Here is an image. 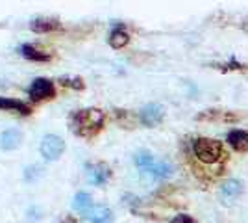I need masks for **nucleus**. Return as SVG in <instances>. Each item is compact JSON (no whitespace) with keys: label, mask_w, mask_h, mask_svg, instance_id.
Here are the masks:
<instances>
[{"label":"nucleus","mask_w":248,"mask_h":223,"mask_svg":"<svg viewBox=\"0 0 248 223\" xmlns=\"http://www.w3.org/2000/svg\"><path fill=\"white\" fill-rule=\"evenodd\" d=\"M106 121V114L98 108H85V110H78L71 116V130L76 136L82 138H93L94 134L104 127Z\"/></svg>","instance_id":"obj_1"},{"label":"nucleus","mask_w":248,"mask_h":223,"mask_svg":"<svg viewBox=\"0 0 248 223\" xmlns=\"http://www.w3.org/2000/svg\"><path fill=\"white\" fill-rule=\"evenodd\" d=\"M193 153L202 164H218L224 160L226 153L222 143L211 138H197L193 141Z\"/></svg>","instance_id":"obj_2"},{"label":"nucleus","mask_w":248,"mask_h":223,"mask_svg":"<svg viewBox=\"0 0 248 223\" xmlns=\"http://www.w3.org/2000/svg\"><path fill=\"white\" fill-rule=\"evenodd\" d=\"M39 153L45 160L48 162H56L60 160L63 153H65V141L56 134H46L41 139V145H39Z\"/></svg>","instance_id":"obj_3"},{"label":"nucleus","mask_w":248,"mask_h":223,"mask_svg":"<svg viewBox=\"0 0 248 223\" xmlns=\"http://www.w3.org/2000/svg\"><path fill=\"white\" fill-rule=\"evenodd\" d=\"M28 97H30L31 101H35V103H39V101H46V99H54L56 97V86L52 80L48 78H35L33 82L30 84L28 87Z\"/></svg>","instance_id":"obj_4"},{"label":"nucleus","mask_w":248,"mask_h":223,"mask_svg":"<svg viewBox=\"0 0 248 223\" xmlns=\"http://www.w3.org/2000/svg\"><path fill=\"white\" fill-rule=\"evenodd\" d=\"M163 117H165V108L161 106V104H157V103H150V104L143 106L141 114H139V119H141V123L145 127L159 125L163 121Z\"/></svg>","instance_id":"obj_5"},{"label":"nucleus","mask_w":248,"mask_h":223,"mask_svg":"<svg viewBox=\"0 0 248 223\" xmlns=\"http://www.w3.org/2000/svg\"><path fill=\"white\" fill-rule=\"evenodd\" d=\"M111 177V168L108 164H94V166H89L87 168V181L94 184V186H102L109 181Z\"/></svg>","instance_id":"obj_6"},{"label":"nucleus","mask_w":248,"mask_h":223,"mask_svg":"<svg viewBox=\"0 0 248 223\" xmlns=\"http://www.w3.org/2000/svg\"><path fill=\"white\" fill-rule=\"evenodd\" d=\"M22 143V132L17 128H8L0 134V149L4 151H15L17 147H21Z\"/></svg>","instance_id":"obj_7"},{"label":"nucleus","mask_w":248,"mask_h":223,"mask_svg":"<svg viewBox=\"0 0 248 223\" xmlns=\"http://www.w3.org/2000/svg\"><path fill=\"white\" fill-rule=\"evenodd\" d=\"M62 28V22L58 19H48V17H39L30 22V30L35 34H46V32H56Z\"/></svg>","instance_id":"obj_8"},{"label":"nucleus","mask_w":248,"mask_h":223,"mask_svg":"<svg viewBox=\"0 0 248 223\" xmlns=\"http://www.w3.org/2000/svg\"><path fill=\"white\" fill-rule=\"evenodd\" d=\"M19 54H21L22 58H26V60H30V62H48L52 56L50 52H45L41 49H37V47H33L30 43H24L19 47Z\"/></svg>","instance_id":"obj_9"},{"label":"nucleus","mask_w":248,"mask_h":223,"mask_svg":"<svg viewBox=\"0 0 248 223\" xmlns=\"http://www.w3.org/2000/svg\"><path fill=\"white\" fill-rule=\"evenodd\" d=\"M226 141L232 145V149H235L239 153L248 151V130H230L226 134Z\"/></svg>","instance_id":"obj_10"},{"label":"nucleus","mask_w":248,"mask_h":223,"mask_svg":"<svg viewBox=\"0 0 248 223\" xmlns=\"http://www.w3.org/2000/svg\"><path fill=\"white\" fill-rule=\"evenodd\" d=\"M0 110H6V112H15V114H22V116H28L31 112V108L17 99H6V97H0Z\"/></svg>","instance_id":"obj_11"},{"label":"nucleus","mask_w":248,"mask_h":223,"mask_svg":"<svg viewBox=\"0 0 248 223\" xmlns=\"http://www.w3.org/2000/svg\"><path fill=\"white\" fill-rule=\"evenodd\" d=\"M241 193H243V182L237 179H232L220 186V195L226 201H235Z\"/></svg>","instance_id":"obj_12"},{"label":"nucleus","mask_w":248,"mask_h":223,"mask_svg":"<svg viewBox=\"0 0 248 223\" xmlns=\"http://www.w3.org/2000/svg\"><path fill=\"white\" fill-rule=\"evenodd\" d=\"M145 173H150L152 177H157V179H169V177L174 173V168H172L169 162L154 160V162L150 164V168H148Z\"/></svg>","instance_id":"obj_13"},{"label":"nucleus","mask_w":248,"mask_h":223,"mask_svg":"<svg viewBox=\"0 0 248 223\" xmlns=\"http://www.w3.org/2000/svg\"><path fill=\"white\" fill-rule=\"evenodd\" d=\"M128 43H130V34L126 32L123 24H117L109 34V45L113 49H124Z\"/></svg>","instance_id":"obj_14"},{"label":"nucleus","mask_w":248,"mask_h":223,"mask_svg":"<svg viewBox=\"0 0 248 223\" xmlns=\"http://www.w3.org/2000/svg\"><path fill=\"white\" fill-rule=\"evenodd\" d=\"M87 220L91 223H111L113 222V212L108 206H96L87 212Z\"/></svg>","instance_id":"obj_15"},{"label":"nucleus","mask_w":248,"mask_h":223,"mask_svg":"<svg viewBox=\"0 0 248 223\" xmlns=\"http://www.w3.org/2000/svg\"><path fill=\"white\" fill-rule=\"evenodd\" d=\"M93 206V197L87 191H78L73 199V208L76 212H89V208Z\"/></svg>","instance_id":"obj_16"},{"label":"nucleus","mask_w":248,"mask_h":223,"mask_svg":"<svg viewBox=\"0 0 248 223\" xmlns=\"http://www.w3.org/2000/svg\"><path fill=\"white\" fill-rule=\"evenodd\" d=\"M154 160H155L154 154H152V153H148V151H139V153H135V156H134L135 166H137L141 171L148 170V168H150V164H152Z\"/></svg>","instance_id":"obj_17"},{"label":"nucleus","mask_w":248,"mask_h":223,"mask_svg":"<svg viewBox=\"0 0 248 223\" xmlns=\"http://www.w3.org/2000/svg\"><path fill=\"white\" fill-rule=\"evenodd\" d=\"M60 82H62L63 86L74 87V89H83V87H85L82 78H69V76H62V78H60Z\"/></svg>","instance_id":"obj_18"},{"label":"nucleus","mask_w":248,"mask_h":223,"mask_svg":"<svg viewBox=\"0 0 248 223\" xmlns=\"http://www.w3.org/2000/svg\"><path fill=\"white\" fill-rule=\"evenodd\" d=\"M41 168L39 166H28L26 168V171H24V179L28 182H33L37 177H41Z\"/></svg>","instance_id":"obj_19"},{"label":"nucleus","mask_w":248,"mask_h":223,"mask_svg":"<svg viewBox=\"0 0 248 223\" xmlns=\"http://www.w3.org/2000/svg\"><path fill=\"white\" fill-rule=\"evenodd\" d=\"M176 223H197V222H195V220H191V218L186 216V214H182V216H178Z\"/></svg>","instance_id":"obj_20"}]
</instances>
